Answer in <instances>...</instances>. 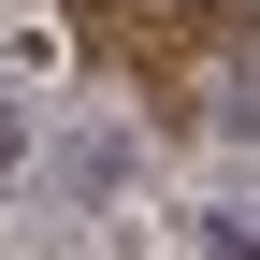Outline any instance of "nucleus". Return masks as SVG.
Returning <instances> with one entry per match:
<instances>
[{
	"instance_id": "1",
	"label": "nucleus",
	"mask_w": 260,
	"mask_h": 260,
	"mask_svg": "<svg viewBox=\"0 0 260 260\" xmlns=\"http://www.w3.org/2000/svg\"><path fill=\"white\" fill-rule=\"evenodd\" d=\"M217 130H232V145H260V44L217 73Z\"/></svg>"
},
{
	"instance_id": "2",
	"label": "nucleus",
	"mask_w": 260,
	"mask_h": 260,
	"mask_svg": "<svg viewBox=\"0 0 260 260\" xmlns=\"http://www.w3.org/2000/svg\"><path fill=\"white\" fill-rule=\"evenodd\" d=\"M0 159H29V116H15V87H0Z\"/></svg>"
}]
</instances>
